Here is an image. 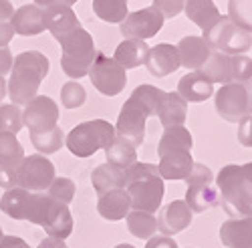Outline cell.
Returning a JSON list of instances; mask_svg holds the SVG:
<instances>
[{"label": "cell", "instance_id": "cell-38", "mask_svg": "<svg viewBox=\"0 0 252 248\" xmlns=\"http://www.w3.org/2000/svg\"><path fill=\"white\" fill-rule=\"evenodd\" d=\"M23 111L18 105H0V133H12L16 135L23 129Z\"/></svg>", "mask_w": 252, "mask_h": 248}, {"label": "cell", "instance_id": "cell-10", "mask_svg": "<svg viewBox=\"0 0 252 248\" xmlns=\"http://www.w3.org/2000/svg\"><path fill=\"white\" fill-rule=\"evenodd\" d=\"M163 20H165V16L156 6H148V8L135 10L125 16L119 23V31H121L123 38L148 40L161 31Z\"/></svg>", "mask_w": 252, "mask_h": 248}, {"label": "cell", "instance_id": "cell-23", "mask_svg": "<svg viewBox=\"0 0 252 248\" xmlns=\"http://www.w3.org/2000/svg\"><path fill=\"white\" fill-rule=\"evenodd\" d=\"M156 117L159 119L163 129L165 127H174V125H184L186 117H188V103L174 91L172 93H163Z\"/></svg>", "mask_w": 252, "mask_h": 248}, {"label": "cell", "instance_id": "cell-20", "mask_svg": "<svg viewBox=\"0 0 252 248\" xmlns=\"http://www.w3.org/2000/svg\"><path fill=\"white\" fill-rule=\"evenodd\" d=\"M131 210V200L125 192V188L121 190H109L99 196L97 200V212L109 222H117L123 220Z\"/></svg>", "mask_w": 252, "mask_h": 248}, {"label": "cell", "instance_id": "cell-22", "mask_svg": "<svg viewBox=\"0 0 252 248\" xmlns=\"http://www.w3.org/2000/svg\"><path fill=\"white\" fill-rule=\"evenodd\" d=\"M194 165L192 159V152H167L163 155H159V163H158V172L161 176V180H184L190 174Z\"/></svg>", "mask_w": 252, "mask_h": 248}, {"label": "cell", "instance_id": "cell-45", "mask_svg": "<svg viewBox=\"0 0 252 248\" xmlns=\"http://www.w3.org/2000/svg\"><path fill=\"white\" fill-rule=\"evenodd\" d=\"M145 248H178V244L170 236H152L148 244H145Z\"/></svg>", "mask_w": 252, "mask_h": 248}, {"label": "cell", "instance_id": "cell-49", "mask_svg": "<svg viewBox=\"0 0 252 248\" xmlns=\"http://www.w3.org/2000/svg\"><path fill=\"white\" fill-rule=\"evenodd\" d=\"M0 248H31L29 242H25L18 236H2L0 240Z\"/></svg>", "mask_w": 252, "mask_h": 248}, {"label": "cell", "instance_id": "cell-54", "mask_svg": "<svg viewBox=\"0 0 252 248\" xmlns=\"http://www.w3.org/2000/svg\"><path fill=\"white\" fill-rule=\"evenodd\" d=\"M4 97H6V81H4V77H0V101Z\"/></svg>", "mask_w": 252, "mask_h": 248}, {"label": "cell", "instance_id": "cell-2", "mask_svg": "<svg viewBox=\"0 0 252 248\" xmlns=\"http://www.w3.org/2000/svg\"><path fill=\"white\" fill-rule=\"evenodd\" d=\"M49 59L38 51H25L14 57L6 93L10 95L14 105H27L36 97L43 79L49 75Z\"/></svg>", "mask_w": 252, "mask_h": 248}, {"label": "cell", "instance_id": "cell-33", "mask_svg": "<svg viewBox=\"0 0 252 248\" xmlns=\"http://www.w3.org/2000/svg\"><path fill=\"white\" fill-rule=\"evenodd\" d=\"M25 150L12 133H0V168H16L23 161Z\"/></svg>", "mask_w": 252, "mask_h": 248}, {"label": "cell", "instance_id": "cell-26", "mask_svg": "<svg viewBox=\"0 0 252 248\" xmlns=\"http://www.w3.org/2000/svg\"><path fill=\"white\" fill-rule=\"evenodd\" d=\"M150 53V47L145 40L139 38H125L123 43L115 49V61L127 71V69H135L139 65L145 63V57Z\"/></svg>", "mask_w": 252, "mask_h": 248}, {"label": "cell", "instance_id": "cell-31", "mask_svg": "<svg viewBox=\"0 0 252 248\" xmlns=\"http://www.w3.org/2000/svg\"><path fill=\"white\" fill-rule=\"evenodd\" d=\"M127 220V230L141 240H150L158 232V218L150 212H139V210H129L125 216Z\"/></svg>", "mask_w": 252, "mask_h": 248}, {"label": "cell", "instance_id": "cell-50", "mask_svg": "<svg viewBox=\"0 0 252 248\" xmlns=\"http://www.w3.org/2000/svg\"><path fill=\"white\" fill-rule=\"evenodd\" d=\"M77 0H34V4L40 8H49V6H73Z\"/></svg>", "mask_w": 252, "mask_h": 248}, {"label": "cell", "instance_id": "cell-29", "mask_svg": "<svg viewBox=\"0 0 252 248\" xmlns=\"http://www.w3.org/2000/svg\"><path fill=\"white\" fill-rule=\"evenodd\" d=\"M192 148H194L192 133L188 131L184 125H174V127L163 129V133L159 137V143H158V155H163L167 152H180V150L192 152Z\"/></svg>", "mask_w": 252, "mask_h": 248}, {"label": "cell", "instance_id": "cell-37", "mask_svg": "<svg viewBox=\"0 0 252 248\" xmlns=\"http://www.w3.org/2000/svg\"><path fill=\"white\" fill-rule=\"evenodd\" d=\"M163 93H165V91H161V89H158V87H154V85H139V87L133 89L131 97H135V99L141 103V107L150 113V117H156Z\"/></svg>", "mask_w": 252, "mask_h": 248}, {"label": "cell", "instance_id": "cell-55", "mask_svg": "<svg viewBox=\"0 0 252 248\" xmlns=\"http://www.w3.org/2000/svg\"><path fill=\"white\" fill-rule=\"evenodd\" d=\"M115 248H135V246L133 244H117Z\"/></svg>", "mask_w": 252, "mask_h": 248}, {"label": "cell", "instance_id": "cell-21", "mask_svg": "<svg viewBox=\"0 0 252 248\" xmlns=\"http://www.w3.org/2000/svg\"><path fill=\"white\" fill-rule=\"evenodd\" d=\"M186 103H202L206 99L212 97L214 93V85L210 83L204 75H200L198 71H190L188 75H184L178 83V91H176Z\"/></svg>", "mask_w": 252, "mask_h": 248}, {"label": "cell", "instance_id": "cell-17", "mask_svg": "<svg viewBox=\"0 0 252 248\" xmlns=\"http://www.w3.org/2000/svg\"><path fill=\"white\" fill-rule=\"evenodd\" d=\"M43 228L53 238L65 240L67 236H71V232H73V216H71L69 206L61 204V202H55L51 198V204H49L45 220H43Z\"/></svg>", "mask_w": 252, "mask_h": 248}, {"label": "cell", "instance_id": "cell-18", "mask_svg": "<svg viewBox=\"0 0 252 248\" xmlns=\"http://www.w3.org/2000/svg\"><path fill=\"white\" fill-rule=\"evenodd\" d=\"M176 49L180 55V65L186 67L188 71H198L206 63L210 53H212V49L208 47L204 36H194V34L184 36Z\"/></svg>", "mask_w": 252, "mask_h": 248}, {"label": "cell", "instance_id": "cell-1", "mask_svg": "<svg viewBox=\"0 0 252 248\" xmlns=\"http://www.w3.org/2000/svg\"><path fill=\"white\" fill-rule=\"evenodd\" d=\"M216 190L230 218H252V161L224 165L216 176Z\"/></svg>", "mask_w": 252, "mask_h": 248}, {"label": "cell", "instance_id": "cell-41", "mask_svg": "<svg viewBox=\"0 0 252 248\" xmlns=\"http://www.w3.org/2000/svg\"><path fill=\"white\" fill-rule=\"evenodd\" d=\"M184 182H186L188 188H192V186H202V184H212L214 182V174H212V170H210L208 165L194 161L190 174L184 178Z\"/></svg>", "mask_w": 252, "mask_h": 248}, {"label": "cell", "instance_id": "cell-48", "mask_svg": "<svg viewBox=\"0 0 252 248\" xmlns=\"http://www.w3.org/2000/svg\"><path fill=\"white\" fill-rule=\"evenodd\" d=\"M0 186H2L4 190L16 188V184H14V170L12 168H0Z\"/></svg>", "mask_w": 252, "mask_h": 248}, {"label": "cell", "instance_id": "cell-39", "mask_svg": "<svg viewBox=\"0 0 252 248\" xmlns=\"http://www.w3.org/2000/svg\"><path fill=\"white\" fill-rule=\"evenodd\" d=\"M87 99V93H85V87L81 85L77 81H69L63 85L61 89V103L65 109H77L81 107L83 103Z\"/></svg>", "mask_w": 252, "mask_h": 248}, {"label": "cell", "instance_id": "cell-35", "mask_svg": "<svg viewBox=\"0 0 252 248\" xmlns=\"http://www.w3.org/2000/svg\"><path fill=\"white\" fill-rule=\"evenodd\" d=\"M105 155H107V161L117 165V168H129V165H133L137 161L135 148L117 137L111 141V146L105 150Z\"/></svg>", "mask_w": 252, "mask_h": 248}, {"label": "cell", "instance_id": "cell-56", "mask_svg": "<svg viewBox=\"0 0 252 248\" xmlns=\"http://www.w3.org/2000/svg\"><path fill=\"white\" fill-rule=\"evenodd\" d=\"M2 236H4V234H2V228H0V240H2Z\"/></svg>", "mask_w": 252, "mask_h": 248}, {"label": "cell", "instance_id": "cell-53", "mask_svg": "<svg viewBox=\"0 0 252 248\" xmlns=\"http://www.w3.org/2000/svg\"><path fill=\"white\" fill-rule=\"evenodd\" d=\"M244 87H246V95H248V115H252V77L244 81Z\"/></svg>", "mask_w": 252, "mask_h": 248}, {"label": "cell", "instance_id": "cell-7", "mask_svg": "<svg viewBox=\"0 0 252 248\" xmlns=\"http://www.w3.org/2000/svg\"><path fill=\"white\" fill-rule=\"evenodd\" d=\"M55 165L53 161L43 155V154H34V155H25L14 168V184L16 188H23L29 192H47V188L55 180Z\"/></svg>", "mask_w": 252, "mask_h": 248}, {"label": "cell", "instance_id": "cell-16", "mask_svg": "<svg viewBox=\"0 0 252 248\" xmlns=\"http://www.w3.org/2000/svg\"><path fill=\"white\" fill-rule=\"evenodd\" d=\"M12 29L14 34L20 36H36L40 32H45V8H40L36 4H25L12 14Z\"/></svg>", "mask_w": 252, "mask_h": 248}, {"label": "cell", "instance_id": "cell-40", "mask_svg": "<svg viewBox=\"0 0 252 248\" xmlns=\"http://www.w3.org/2000/svg\"><path fill=\"white\" fill-rule=\"evenodd\" d=\"M47 196L53 198L55 202L69 206V202H73L75 198V182L69 178H55L53 184L47 188Z\"/></svg>", "mask_w": 252, "mask_h": 248}, {"label": "cell", "instance_id": "cell-32", "mask_svg": "<svg viewBox=\"0 0 252 248\" xmlns=\"http://www.w3.org/2000/svg\"><path fill=\"white\" fill-rule=\"evenodd\" d=\"M31 141L38 154H55L59 152L63 146H65V133L59 125L51 127V129H45V131H36V133H31Z\"/></svg>", "mask_w": 252, "mask_h": 248}, {"label": "cell", "instance_id": "cell-8", "mask_svg": "<svg viewBox=\"0 0 252 248\" xmlns=\"http://www.w3.org/2000/svg\"><path fill=\"white\" fill-rule=\"evenodd\" d=\"M87 75L93 83V87L101 95H107V97L119 95L125 89V85H127V73H125V69L113 57H107L103 53H97Z\"/></svg>", "mask_w": 252, "mask_h": 248}, {"label": "cell", "instance_id": "cell-5", "mask_svg": "<svg viewBox=\"0 0 252 248\" xmlns=\"http://www.w3.org/2000/svg\"><path fill=\"white\" fill-rule=\"evenodd\" d=\"M61 67L71 79H81L89 73V67L97 57V49L93 43V36L85 29H77L61 43Z\"/></svg>", "mask_w": 252, "mask_h": 248}, {"label": "cell", "instance_id": "cell-44", "mask_svg": "<svg viewBox=\"0 0 252 248\" xmlns=\"http://www.w3.org/2000/svg\"><path fill=\"white\" fill-rule=\"evenodd\" d=\"M240 146L252 148V115H246L238 121V133H236Z\"/></svg>", "mask_w": 252, "mask_h": 248}, {"label": "cell", "instance_id": "cell-24", "mask_svg": "<svg viewBox=\"0 0 252 248\" xmlns=\"http://www.w3.org/2000/svg\"><path fill=\"white\" fill-rule=\"evenodd\" d=\"M198 73L204 75L212 85L214 83H220V85L232 83V55L212 51L206 59V63L198 69Z\"/></svg>", "mask_w": 252, "mask_h": 248}, {"label": "cell", "instance_id": "cell-28", "mask_svg": "<svg viewBox=\"0 0 252 248\" xmlns=\"http://www.w3.org/2000/svg\"><path fill=\"white\" fill-rule=\"evenodd\" d=\"M184 12L202 31H208L220 18V12L212 0H186Z\"/></svg>", "mask_w": 252, "mask_h": 248}, {"label": "cell", "instance_id": "cell-52", "mask_svg": "<svg viewBox=\"0 0 252 248\" xmlns=\"http://www.w3.org/2000/svg\"><path fill=\"white\" fill-rule=\"evenodd\" d=\"M36 248H67V244H65V240H61V238L49 236V238H45L43 242H40Z\"/></svg>", "mask_w": 252, "mask_h": 248}, {"label": "cell", "instance_id": "cell-47", "mask_svg": "<svg viewBox=\"0 0 252 248\" xmlns=\"http://www.w3.org/2000/svg\"><path fill=\"white\" fill-rule=\"evenodd\" d=\"M14 36V29L12 23H6V20H0V47H8V43Z\"/></svg>", "mask_w": 252, "mask_h": 248}, {"label": "cell", "instance_id": "cell-14", "mask_svg": "<svg viewBox=\"0 0 252 248\" xmlns=\"http://www.w3.org/2000/svg\"><path fill=\"white\" fill-rule=\"evenodd\" d=\"M143 65L148 67V71L154 77H167L182 67L178 49L174 45H167V43H159V45L152 47L148 57H145Z\"/></svg>", "mask_w": 252, "mask_h": 248}, {"label": "cell", "instance_id": "cell-43", "mask_svg": "<svg viewBox=\"0 0 252 248\" xmlns=\"http://www.w3.org/2000/svg\"><path fill=\"white\" fill-rule=\"evenodd\" d=\"M184 2L186 0H154V4L165 18H174L184 10Z\"/></svg>", "mask_w": 252, "mask_h": 248}, {"label": "cell", "instance_id": "cell-30", "mask_svg": "<svg viewBox=\"0 0 252 248\" xmlns=\"http://www.w3.org/2000/svg\"><path fill=\"white\" fill-rule=\"evenodd\" d=\"M31 196H32V192L23 190V188L6 190L4 196L0 198V210H2L4 214H8L10 218H14V220H25Z\"/></svg>", "mask_w": 252, "mask_h": 248}, {"label": "cell", "instance_id": "cell-51", "mask_svg": "<svg viewBox=\"0 0 252 248\" xmlns=\"http://www.w3.org/2000/svg\"><path fill=\"white\" fill-rule=\"evenodd\" d=\"M12 14H14V8L10 4V0H0V20H6V23H10Z\"/></svg>", "mask_w": 252, "mask_h": 248}, {"label": "cell", "instance_id": "cell-9", "mask_svg": "<svg viewBox=\"0 0 252 248\" xmlns=\"http://www.w3.org/2000/svg\"><path fill=\"white\" fill-rule=\"evenodd\" d=\"M148 117H150V113L141 107V103L135 97H129L119 111L117 125H115V137L129 143V146H133L137 150L145 139V121H148Z\"/></svg>", "mask_w": 252, "mask_h": 248}, {"label": "cell", "instance_id": "cell-13", "mask_svg": "<svg viewBox=\"0 0 252 248\" xmlns=\"http://www.w3.org/2000/svg\"><path fill=\"white\" fill-rule=\"evenodd\" d=\"M192 210L188 208V204L184 200H174L170 204H165L158 214V230L161 236H170L186 230L192 224Z\"/></svg>", "mask_w": 252, "mask_h": 248}, {"label": "cell", "instance_id": "cell-3", "mask_svg": "<svg viewBox=\"0 0 252 248\" xmlns=\"http://www.w3.org/2000/svg\"><path fill=\"white\" fill-rule=\"evenodd\" d=\"M125 192L131 200V210L156 214L161 206L165 184L156 163L135 161L125 170Z\"/></svg>", "mask_w": 252, "mask_h": 248}, {"label": "cell", "instance_id": "cell-27", "mask_svg": "<svg viewBox=\"0 0 252 248\" xmlns=\"http://www.w3.org/2000/svg\"><path fill=\"white\" fill-rule=\"evenodd\" d=\"M184 202L188 204V208H190L192 212H196V214L212 210V208H216V206H220L218 190L212 184H202V186H192V188H188Z\"/></svg>", "mask_w": 252, "mask_h": 248}, {"label": "cell", "instance_id": "cell-46", "mask_svg": "<svg viewBox=\"0 0 252 248\" xmlns=\"http://www.w3.org/2000/svg\"><path fill=\"white\" fill-rule=\"evenodd\" d=\"M12 69V55L8 47H0V77H4Z\"/></svg>", "mask_w": 252, "mask_h": 248}, {"label": "cell", "instance_id": "cell-15", "mask_svg": "<svg viewBox=\"0 0 252 248\" xmlns=\"http://www.w3.org/2000/svg\"><path fill=\"white\" fill-rule=\"evenodd\" d=\"M45 25H47V31L59 40V43H63L71 32L81 29V23H79V18L71 6H49V8H45Z\"/></svg>", "mask_w": 252, "mask_h": 248}, {"label": "cell", "instance_id": "cell-42", "mask_svg": "<svg viewBox=\"0 0 252 248\" xmlns=\"http://www.w3.org/2000/svg\"><path fill=\"white\" fill-rule=\"evenodd\" d=\"M252 77V59L246 55H232V83H244Z\"/></svg>", "mask_w": 252, "mask_h": 248}, {"label": "cell", "instance_id": "cell-19", "mask_svg": "<svg viewBox=\"0 0 252 248\" xmlns=\"http://www.w3.org/2000/svg\"><path fill=\"white\" fill-rule=\"evenodd\" d=\"M220 240L226 248H252V218H228L222 222Z\"/></svg>", "mask_w": 252, "mask_h": 248}, {"label": "cell", "instance_id": "cell-11", "mask_svg": "<svg viewBox=\"0 0 252 248\" xmlns=\"http://www.w3.org/2000/svg\"><path fill=\"white\" fill-rule=\"evenodd\" d=\"M214 105L224 121L238 123L248 115V95L244 83H226L216 91Z\"/></svg>", "mask_w": 252, "mask_h": 248}, {"label": "cell", "instance_id": "cell-36", "mask_svg": "<svg viewBox=\"0 0 252 248\" xmlns=\"http://www.w3.org/2000/svg\"><path fill=\"white\" fill-rule=\"evenodd\" d=\"M228 18L252 34V0H230Z\"/></svg>", "mask_w": 252, "mask_h": 248}, {"label": "cell", "instance_id": "cell-12", "mask_svg": "<svg viewBox=\"0 0 252 248\" xmlns=\"http://www.w3.org/2000/svg\"><path fill=\"white\" fill-rule=\"evenodd\" d=\"M59 121V105L45 95L32 97L23 111V125L29 127V133L45 131L57 125Z\"/></svg>", "mask_w": 252, "mask_h": 248}, {"label": "cell", "instance_id": "cell-4", "mask_svg": "<svg viewBox=\"0 0 252 248\" xmlns=\"http://www.w3.org/2000/svg\"><path fill=\"white\" fill-rule=\"evenodd\" d=\"M115 139V127L105 119L83 121L65 135V146L77 157H91L99 150H107Z\"/></svg>", "mask_w": 252, "mask_h": 248}, {"label": "cell", "instance_id": "cell-6", "mask_svg": "<svg viewBox=\"0 0 252 248\" xmlns=\"http://www.w3.org/2000/svg\"><path fill=\"white\" fill-rule=\"evenodd\" d=\"M204 40L212 51L224 55H244L252 47V34L222 14L212 27L204 31Z\"/></svg>", "mask_w": 252, "mask_h": 248}, {"label": "cell", "instance_id": "cell-25", "mask_svg": "<svg viewBox=\"0 0 252 248\" xmlns=\"http://www.w3.org/2000/svg\"><path fill=\"white\" fill-rule=\"evenodd\" d=\"M125 170L127 168H117V165H113L109 161L97 165L91 174V184H93L95 192L101 196L109 190L125 188Z\"/></svg>", "mask_w": 252, "mask_h": 248}, {"label": "cell", "instance_id": "cell-34", "mask_svg": "<svg viewBox=\"0 0 252 248\" xmlns=\"http://www.w3.org/2000/svg\"><path fill=\"white\" fill-rule=\"evenodd\" d=\"M93 12L105 23L119 25L127 16V0H93Z\"/></svg>", "mask_w": 252, "mask_h": 248}]
</instances>
